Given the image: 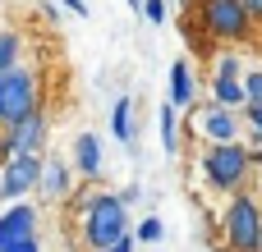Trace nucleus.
Here are the masks:
<instances>
[{
    "label": "nucleus",
    "instance_id": "b1692460",
    "mask_svg": "<svg viewBox=\"0 0 262 252\" xmlns=\"http://www.w3.org/2000/svg\"><path fill=\"white\" fill-rule=\"evenodd\" d=\"M106 252H138V243H134V234H124V239H115Z\"/></svg>",
    "mask_w": 262,
    "mask_h": 252
},
{
    "label": "nucleus",
    "instance_id": "ddd939ff",
    "mask_svg": "<svg viewBox=\"0 0 262 252\" xmlns=\"http://www.w3.org/2000/svg\"><path fill=\"white\" fill-rule=\"evenodd\" d=\"M175 110H193L198 101V78H193V64L189 60H175L170 64V96H166Z\"/></svg>",
    "mask_w": 262,
    "mask_h": 252
},
{
    "label": "nucleus",
    "instance_id": "4be33fe9",
    "mask_svg": "<svg viewBox=\"0 0 262 252\" xmlns=\"http://www.w3.org/2000/svg\"><path fill=\"white\" fill-rule=\"evenodd\" d=\"M115 197H120V202H124V207H134V202H138V197H143V184H124V188H120V193H115Z\"/></svg>",
    "mask_w": 262,
    "mask_h": 252
},
{
    "label": "nucleus",
    "instance_id": "1a4fd4ad",
    "mask_svg": "<svg viewBox=\"0 0 262 252\" xmlns=\"http://www.w3.org/2000/svg\"><path fill=\"white\" fill-rule=\"evenodd\" d=\"M46 207H60V202H69L74 193H78V179H74V170H69V161L64 156H51V152H41V174H37V188H32Z\"/></svg>",
    "mask_w": 262,
    "mask_h": 252
},
{
    "label": "nucleus",
    "instance_id": "bb28decb",
    "mask_svg": "<svg viewBox=\"0 0 262 252\" xmlns=\"http://www.w3.org/2000/svg\"><path fill=\"white\" fill-rule=\"evenodd\" d=\"M124 5H134V9H138V5H143V0H124Z\"/></svg>",
    "mask_w": 262,
    "mask_h": 252
},
{
    "label": "nucleus",
    "instance_id": "7ed1b4c3",
    "mask_svg": "<svg viewBox=\"0 0 262 252\" xmlns=\"http://www.w3.org/2000/svg\"><path fill=\"white\" fill-rule=\"evenodd\" d=\"M258 225H262L258 197H253L249 188L226 193V207H221V216H216L221 243H226L230 252H258Z\"/></svg>",
    "mask_w": 262,
    "mask_h": 252
},
{
    "label": "nucleus",
    "instance_id": "a878e982",
    "mask_svg": "<svg viewBox=\"0 0 262 252\" xmlns=\"http://www.w3.org/2000/svg\"><path fill=\"white\" fill-rule=\"evenodd\" d=\"M166 5H184V9H193V0H166Z\"/></svg>",
    "mask_w": 262,
    "mask_h": 252
},
{
    "label": "nucleus",
    "instance_id": "2eb2a0df",
    "mask_svg": "<svg viewBox=\"0 0 262 252\" xmlns=\"http://www.w3.org/2000/svg\"><path fill=\"white\" fill-rule=\"evenodd\" d=\"M157 129H161V152L175 156V152H180V110H175L170 101L157 106Z\"/></svg>",
    "mask_w": 262,
    "mask_h": 252
},
{
    "label": "nucleus",
    "instance_id": "6ab92c4d",
    "mask_svg": "<svg viewBox=\"0 0 262 252\" xmlns=\"http://www.w3.org/2000/svg\"><path fill=\"white\" fill-rule=\"evenodd\" d=\"M138 14H143L152 28H161V23L170 18V5H166V0H143V5H138Z\"/></svg>",
    "mask_w": 262,
    "mask_h": 252
},
{
    "label": "nucleus",
    "instance_id": "412c9836",
    "mask_svg": "<svg viewBox=\"0 0 262 252\" xmlns=\"http://www.w3.org/2000/svg\"><path fill=\"white\" fill-rule=\"evenodd\" d=\"M0 252H41V234H32V239H18V243H5Z\"/></svg>",
    "mask_w": 262,
    "mask_h": 252
},
{
    "label": "nucleus",
    "instance_id": "4468645a",
    "mask_svg": "<svg viewBox=\"0 0 262 252\" xmlns=\"http://www.w3.org/2000/svg\"><path fill=\"white\" fill-rule=\"evenodd\" d=\"M111 138L120 142V147H134V101L120 92L115 96V106H111Z\"/></svg>",
    "mask_w": 262,
    "mask_h": 252
},
{
    "label": "nucleus",
    "instance_id": "dca6fc26",
    "mask_svg": "<svg viewBox=\"0 0 262 252\" xmlns=\"http://www.w3.org/2000/svg\"><path fill=\"white\" fill-rule=\"evenodd\" d=\"M129 234H134V243H143V248H161V239H166V220H161V216H143V220L129 225Z\"/></svg>",
    "mask_w": 262,
    "mask_h": 252
},
{
    "label": "nucleus",
    "instance_id": "f3484780",
    "mask_svg": "<svg viewBox=\"0 0 262 252\" xmlns=\"http://www.w3.org/2000/svg\"><path fill=\"white\" fill-rule=\"evenodd\" d=\"M18 55H23V37H18L14 28H5V32H0V73H5V69H14V64H18Z\"/></svg>",
    "mask_w": 262,
    "mask_h": 252
},
{
    "label": "nucleus",
    "instance_id": "20e7f679",
    "mask_svg": "<svg viewBox=\"0 0 262 252\" xmlns=\"http://www.w3.org/2000/svg\"><path fill=\"white\" fill-rule=\"evenodd\" d=\"M32 110H41V87H37V73L14 64L0 73V129L28 119Z\"/></svg>",
    "mask_w": 262,
    "mask_h": 252
},
{
    "label": "nucleus",
    "instance_id": "423d86ee",
    "mask_svg": "<svg viewBox=\"0 0 262 252\" xmlns=\"http://www.w3.org/2000/svg\"><path fill=\"white\" fill-rule=\"evenodd\" d=\"M189 133H198L203 142H239L244 119H239V110H226V106L198 96L193 110H189Z\"/></svg>",
    "mask_w": 262,
    "mask_h": 252
},
{
    "label": "nucleus",
    "instance_id": "f03ea898",
    "mask_svg": "<svg viewBox=\"0 0 262 252\" xmlns=\"http://www.w3.org/2000/svg\"><path fill=\"white\" fill-rule=\"evenodd\" d=\"M198 165H203L207 188H216V193H239V188H249V174H253L244 142H207Z\"/></svg>",
    "mask_w": 262,
    "mask_h": 252
},
{
    "label": "nucleus",
    "instance_id": "9b49d317",
    "mask_svg": "<svg viewBox=\"0 0 262 252\" xmlns=\"http://www.w3.org/2000/svg\"><path fill=\"white\" fill-rule=\"evenodd\" d=\"M41 230V211H37V202H5L0 207V248L5 243H18V239H32Z\"/></svg>",
    "mask_w": 262,
    "mask_h": 252
},
{
    "label": "nucleus",
    "instance_id": "6e6552de",
    "mask_svg": "<svg viewBox=\"0 0 262 252\" xmlns=\"http://www.w3.org/2000/svg\"><path fill=\"white\" fill-rule=\"evenodd\" d=\"M239 73H244V60L235 51H221L212 60V78H207V101L226 106V110H239L244 106V87H239Z\"/></svg>",
    "mask_w": 262,
    "mask_h": 252
},
{
    "label": "nucleus",
    "instance_id": "39448f33",
    "mask_svg": "<svg viewBox=\"0 0 262 252\" xmlns=\"http://www.w3.org/2000/svg\"><path fill=\"white\" fill-rule=\"evenodd\" d=\"M193 5L203 9V28H207L212 41L235 46V41H249L253 37V23H249V14H244L239 0H193Z\"/></svg>",
    "mask_w": 262,
    "mask_h": 252
},
{
    "label": "nucleus",
    "instance_id": "c85d7f7f",
    "mask_svg": "<svg viewBox=\"0 0 262 252\" xmlns=\"http://www.w3.org/2000/svg\"><path fill=\"white\" fill-rule=\"evenodd\" d=\"M147 252H161V248H147Z\"/></svg>",
    "mask_w": 262,
    "mask_h": 252
},
{
    "label": "nucleus",
    "instance_id": "cd10ccee",
    "mask_svg": "<svg viewBox=\"0 0 262 252\" xmlns=\"http://www.w3.org/2000/svg\"><path fill=\"white\" fill-rule=\"evenodd\" d=\"M0 207H5V193H0Z\"/></svg>",
    "mask_w": 262,
    "mask_h": 252
},
{
    "label": "nucleus",
    "instance_id": "f8f14e48",
    "mask_svg": "<svg viewBox=\"0 0 262 252\" xmlns=\"http://www.w3.org/2000/svg\"><path fill=\"white\" fill-rule=\"evenodd\" d=\"M69 170H74V179H101V170H106V152H101V138L97 133H78L74 138V147H69Z\"/></svg>",
    "mask_w": 262,
    "mask_h": 252
},
{
    "label": "nucleus",
    "instance_id": "393cba45",
    "mask_svg": "<svg viewBox=\"0 0 262 252\" xmlns=\"http://www.w3.org/2000/svg\"><path fill=\"white\" fill-rule=\"evenodd\" d=\"M60 5H64L69 14H83V18H88V0H60Z\"/></svg>",
    "mask_w": 262,
    "mask_h": 252
},
{
    "label": "nucleus",
    "instance_id": "a211bd4d",
    "mask_svg": "<svg viewBox=\"0 0 262 252\" xmlns=\"http://www.w3.org/2000/svg\"><path fill=\"white\" fill-rule=\"evenodd\" d=\"M239 87H244V106H262V69H244L239 73Z\"/></svg>",
    "mask_w": 262,
    "mask_h": 252
},
{
    "label": "nucleus",
    "instance_id": "0eeeda50",
    "mask_svg": "<svg viewBox=\"0 0 262 252\" xmlns=\"http://www.w3.org/2000/svg\"><path fill=\"white\" fill-rule=\"evenodd\" d=\"M46 142H51V119H46V110H32L28 119L0 129V161L5 156H41Z\"/></svg>",
    "mask_w": 262,
    "mask_h": 252
},
{
    "label": "nucleus",
    "instance_id": "9d476101",
    "mask_svg": "<svg viewBox=\"0 0 262 252\" xmlns=\"http://www.w3.org/2000/svg\"><path fill=\"white\" fill-rule=\"evenodd\" d=\"M37 174H41V156H5L0 161V193H5V202H23L37 188Z\"/></svg>",
    "mask_w": 262,
    "mask_h": 252
},
{
    "label": "nucleus",
    "instance_id": "aec40b11",
    "mask_svg": "<svg viewBox=\"0 0 262 252\" xmlns=\"http://www.w3.org/2000/svg\"><path fill=\"white\" fill-rule=\"evenodd\" d=\"M239 119H244L253 133H262V106H239Z\"/></svg>",
    "mask_w": 262,
    "mask_h": 252
},
{
    "label": "nucleus",
    "instance_id": "f257e3e1",
    "mask_svg": "<svg viewBox=\"0 0 262 252\" xmlns=\"http://www.w3.org/2000/svg\"><path fill=\"white\" fill-rule=\"evenodd\" d=\"M74 220H78V243L92 252H106L115 239L129 234L134 216L115 193H74Z\"/></svg>",
    "mask_w": 262,
    "mask_h": 252
},
{
    "label": "nucleus",
    "instance_id": "5701e85b",
    "mask_svg": "<svg viewBox=\"0 0 262 252\" xmlns=\"http://www.w3.org/2000/svg\"><path fill=\"white\" fill-rule=\"evenodd\" d=\"M244 5V14H249V23H262V0H239Z\"/></svg>",
    "mask_w": 262,
    "mask_h": 252
}]
</instances>
